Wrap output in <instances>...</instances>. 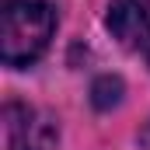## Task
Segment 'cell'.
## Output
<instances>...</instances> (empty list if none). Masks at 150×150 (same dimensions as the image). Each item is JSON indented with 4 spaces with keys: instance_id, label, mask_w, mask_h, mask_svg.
I'll list each match as a JSON object with an SVG mask.
<instances>
[{
    "instance_id": "1",
    "label": "cell",
    "mask_w": 150,
    "mask_h": 150,
    "mask_svg": "<svg viewBox=\"0 0 150 150\" xmlns=\"http://www.w3.org/2000/svg\"><path fill=\"white\" fill-rule=\"evenodd\" d=\"M56 32V7L49 0H4L0 7V59L28 67L45 52Z\"/></svg>"
},
{
    "instance_id": "2",
    "label": "cell",
    "mask_w": 150,
    "mask_h": 150,
    "mask_svg": "<svg viewBox=\"0 0 150 150\" xmlns=\"http://www.w3.org/2000/svg\"><path fill=\"white\" fill-rule=\"evenodd\" d=\"M56 119L42 108L7 101L4 105V143L7 150H56Z\"/></svg>"
},
{
    "instance_id": "3",
    "label": "cell",
    "mask_w": 150,
    "mask_h": 150,
    "mask_svg": "<svg viewBox=\"0 0 150 150\" xmlns=\"http://www.w3.org/2000/svg\"><path fill=\"white\" fill-rule=\"evenodd\" d=\"M105 25L122 45H147V38H150V0H112Z\"/></svg>"
},
{
    "instance_id": "4",
    "label": "cell",
    "mask_w": 150,
    "mask_h": 150,
    "mask_svg": "<svg viewBox=\"0 0 150 150\" xmlns=\"http://www.w3.org/2000/svg\"><path fill=\"white\" fill-rule=\"evenodd\" d=\"M91 101H94V108H115L119 101H122V80L119 77H98L94 80V87H91Z\"/></svg>"
},
{
    "instance_id": "5",
    "label": "cell",
    "mask_w": 150,
    "mask_h": 150,
    "mask_svg": "<svg viewBox=\"0 0 150 150\" xmlns=\"http://www.w3.org/2000/svg\"><path fill=\"white\" fill-rule=\"evenodd\" d=\"M143 52H147V63H150V38H147V45H143Z\"/></svg>"
}]
</instances>
